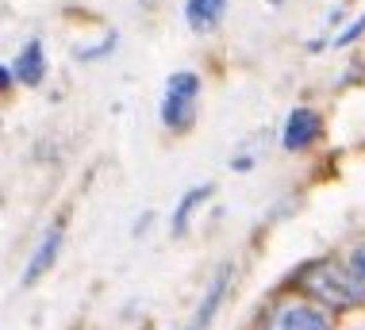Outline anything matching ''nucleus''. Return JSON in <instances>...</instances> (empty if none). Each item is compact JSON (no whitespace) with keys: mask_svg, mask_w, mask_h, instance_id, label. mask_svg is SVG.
Masks as SVG:
<instances>
[{"mask_svg":"<svg viewBox=\"0 0 365 330\" xmlns=\"http://www.w3.org/2000/svg\"><path fill=\"white\" fill-rule=\"evenodd\" d=\"M300 288L327 311L365 304V246H358L350 257H327L308 265L300 273Z\"/></svg>","mask_w":365,"mask_h":330,"instance_id":"1","label":"nucleus"},{"mask_svg":"<svg viewBox=\"0 0 365 330\" xmlns=\"http://www.w3.org/2000/svg\"><path fill=\"white\" fill-rule=\"evenodd\" d=\"M196 96H200V77L189 73V69L170 73L165 93H162V123L170 127V131H189V127H192Z\"/></svg>","mask_w":365,"mask_h":330,"instance_id":"2","label":"nucleus"},{"mask_svg":"<svg viewBox=\"0 0 365 330\" xmlns=\"http://www.w3.org/2000/svg\"><path fill=\"white\" fill-rule=\"evenodd\" d=\"M262 330H334V323L319 304H281L265 315Z\"/></svg>","mask_w":365,"mask_h":330,"instance_id":"3","label":"nucleus"},{"mask_svg":"<svg viewBox=\"0 0 365 330\" xmlns=\"http://www.w3.org/2000/svg\"><path fill=\"white\" fill-rule=\"evenodd\" d=\"M319 135H323L319 112H312V108H292L289 119H284V127H281V146L292 150V154H300V150H308Z\"/></svg>","mask_w":365,"mask_h":330,"instance_id":"4","label":"nucleus"},{"mask_svg":"<svg viewBox=\"0 0 365 330\" xmlns=\"http://www.w3.org/2000/svg\"><path fill=\"white\" fill-rule=\"evenodd\" d=\"M227 284H231V265H220V273L212 277L208 292H204L200 304H196V311H192V319H189L185 330H208L212 326V319H215V311H220V304L227 296Z\"/></svg>","mask_w":365,"mask_h":330,"instance_id":"5","label":"nucleus"},{"mask_svg":"<svg viewBox=\"0 0 365 330\" xmlns=\"http://www.w3.org/2000/svg\"><path fill=\"white\" fill-rule=\"evenodd\" d=\"M12 69H16V81H24V85H38V81H43V77H46V50H43V43L31 38V43L16 54Z\"/></svg>","mask_w":365,"mask_h":330,"instance_id":"6","label":"nucleus"},{"mask_svg":"<svg viewBox=\"0 0 365 330\" xmlns=\"http://www.w3.org/2000/svg\"><path fill=\"white\" fill-rule=\"evenodd\" d=\"M58 246H62V227H51V231H46V238L35 246V254H31V262H27V269H24V284H27V288H31L38 277H43L46 269L54 265Z\"/></svg>","mask_w":365,"mask_h":330,"instance_id":"7","label":"nucleus"},{"mask_svg":"<svg viewBox=\"0 0 365 330\" xmlns=\"http://www.w3.org/2000/svg\"><path fill=\"white\" fill-rule=\"evenodd\" d=\"M227 12V0H185V24L192 31H212Z\"/></svg>","mask_w":365,"mask_h":330,"instance_id":"8","label":"nucleus"},{"mask_svg":"<svg viewBox=\"0 0 365 330\" xmlns=\"http://www.w3.org/2000/svg\"><path fill=\"white\" fill-rule=\"evenodd\" d=\"M212 192H215L212 185H196V188H189V192L181 196V204H177V212H173V234H185V227H189V215H192Z\"/></svg>","mask_w":365,"mask_h":330,"instance_id":"9","label":"nucleus"},{"mask_svg":"<svg viewBox=\"0 0 365 330\" xmlns=\"http://www.w3.org/2000/svg\"><path fill=\"white\" fill-rule=\"evenodd\" d=\"M361 31H365V16H358V19H354V24L346 27V31H342L339 38H334V46H346V43H350V38H358Z\"/></svg>","mask_w":365,"mask_h":330,"instance_id":"10","label":"nucleus"}]
</instances>
